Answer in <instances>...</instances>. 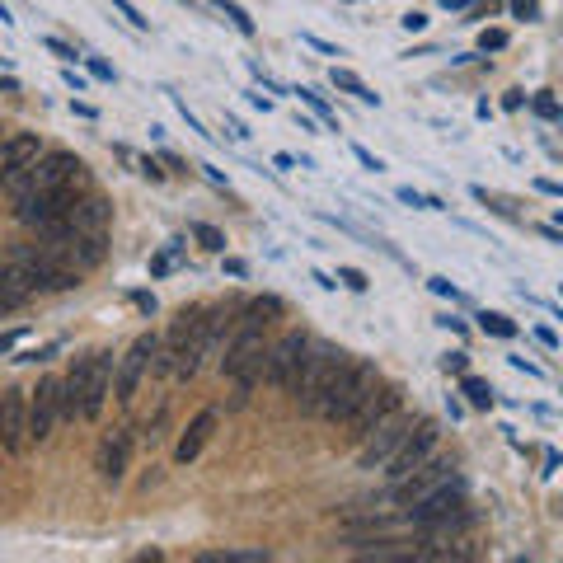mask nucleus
I'll list each match as a JSON object with an SVG mask.
<instances>
[{
	"label": "nucleus",
	"instance_id": "nucleus-1",
	"mask_svg": "<svg viewBox=\"0 0 563 563\" xmlns=\"http://www.w3.org/2000/svg\"><path fill=\"white\" fill-rule=\"evenodd\" d=\"M0 188H10V193H61V188H90V169L80 165V155L71 151H43L33 160L29 169H19L15 179H5Z\"/></svg>",
	"mask_w": 563,
	"mask_h": 563
},
{
	"label": "nucleus",
	"instance_id": "nucleus-2",
	"mask_svg": "<svg viewBox=\"0 0 563 563\" xmlns=\"http://www.w3.org/2000/svg\"><path fill=\"white\" fill-rule=\"evenodd\" d=\"M376 362H366V357H343V366L334 371V381L324 385V399L320 409H315V418H324V423H343L352 413V404L376 385Z\"/></svg>",
	"mask_w": 563,
	"mask_h": 563
},
{
	"label": "nucleus",
	"instance_id": "nucleus-3",
	"mask_svg": "<svg viewBox=\"0 0 563 563\" xmlns=\"http://www.w3.org/2000/svg\"><path fill=\"white\" fill-rule=\"evenodd\" d=\"M343 357H348V352L329 348V343H310V348H305L301 366H296V376H291V399H296V409L315 418V409H320V399H324V385L334 381V371L343 366Z\"/></svg>",
	"mask_w": 563,
	"mask_h": 563
},
{
	"label": "nucleus",
	"instance_id": "nucleus-4",
	"mask_svg": "<svg viewBox=\"0 0 563 563\" xmlns=\"http://www.w3.org/2000/svg\"><path fill=\"white\" fill-rule=\"evenodd\" d=\"M43 249L61 263V268H71V273H80V277L94 273V268L108 259L104 230H61V235H47Z\"/></svg>",
	"mask_w": 563,
	"mask_h": 563
},
{
	"label": "nucleus",
	"instance_id": "nucleus-5",
	"mask_svg": "<svg viewBox=\"0 0 563 563\" xmlns=\"http://www.w3.org/2000/svg\"><path fill=\"white\" fill-rule=\"evenodd\" d=\"M263 329H249V324H235V338L226 343V357H221V376L240 385V390H254L263 371Z\"/></svg>",
	"mask_w": 563,
	"mask_h": 563
},
{
	"label": "nucleus",
	"instance_id": "nucleus-6",
	"mask_svg": "<svg viewBox=\"0 0 563 563\" xmlns=\"http://www.w3.org/2000/svg\"><path fill=\"white\" fill-rule=\"evenodd\" d=\"M155 352H160V334H137V338H132V348L118 357V366H113V390H118V404H132V399H137L141 381L151 376Z\"/></svg>",
	"mask_w": 563,
	"mask_h": 563
},
{
	"label": "nucleus",
	"instance_id": "nucleus-7",
	"mask_svg": "<svg viewBox=\"0 0 563 563\" xmlns=\"http://www.w3.org/2000/svg\"><path fill=\"white\" fill-rule=\"evenodd\" d=\"M437 446H442V423H432V418H418V423L409 427V437L395 446V456L385 460L381 470L390 474V484H395V479H404L409 470H418V465H423V460L432 456Z\"/></svg>",
	"mask_w": 563,
	"mask_h": 563
},
{
	"label": "nucleus",
	"instance_id": "nucleus-8",
	"mask_svg": "<svg viewBox=\"0 0 563 563\" xmlns=\"http://www.w3.org/2000/svg\"><path fill=\"white\" fill-rule=\"evenodd\" d=\"M418 423V418H409V413H385L381 423L371 427V432H366L362 437V451H357V470H381L385 460L395 456V446L404 442V437H409V427Z\"/></svg>",
	"mask_w": 563,
	"mask_h": 563
},
{
	"label": "nucleus",
	"instance_id": "nucleus-9",
	"mask_svg": "<svg viewBox=\"0 0 563 563\" xmlns=\"http://www.w3.org/2000/svg\"><path fill=\"white\" fill-rule=\"evenodd\" d=\"M10 259H15L19 268L33 277V287H38V291H71V287H80V273L61 268L43 244H15V249H10Z\"/></svg>",
	"mask_w": 563,
	"mask_h": 563
},
{
	"label": "nucleus",
	"instance_id": "nucleus-10",
	"mask_svg": "<svg viewBox=\"0 0 563 563\" xmlns=\"http://www.w3.org/2000/svg\"><path fill=\"white\" fill-rule=\"evenodd\" d=\"M399 399H404V390H399V385H385L381 376H376V385H371V390H366V395L357 399V404H352L348 418H343L348 437H357V442H362V437H366V432H371L376 423H381L385 413H395V409H399Z\"/></svg>",
	"mask_w": 563,
	"mask_h": 563
},
{
	"label": "nucleus",
	"instance_id": "nucleus-11",
	"mask_svg": "<svg viewBox=\"0 0 563 563\" xmlns=\"http://www.w3.org/2000/svg\"><path fill=\"white\" fill-rule=\"evenodd\" d=\"M305 348H310V338L305 334H282L277 343H268L263 348V371H259V381H268L273 390H291V376H296V366H301Z\"/></svg>",
	"mask_w": 563,
	"mask_h": 563
},
{
	"label": "nucleus",
	"instance_id": "nucleus-12",
	"mask_svg": "<svg viewBox=\"0 0 563 563\" xmlns=\"http://www.w3.org/2000/svg\"><path fill=\"white\" fill-rule=\"evenodd\" d=\"M57 423H61V376H43L29 390V442L33 446L52 442Z\"/></svg>",
	"mask_w": 563,
	"mask_h": 563
},
{
	"label": "nucleus",
	"instance_id": "nucleus-13",
	"mask_svg": "<svg viewBox=\"0 0 563 563\" xmlns=\"http://www.w3.org/2000/svg\"><path fill=\"white\" fill-rule=\"evenodd\" d=\"M446 479H456V460H451V456H437V451H432V456H427L418 470H409L404 479H395V484H390V498L409 507V503H418L423 493L442 488Z\"/></svg>",
	"mask_w": 563,
	"mask_h": 563
},
{
	"label": "nucleus",
	"instance_id": "nucleus-14",
	"mask_svg": "<svg viewBox=\"0 0 563 563\" xmlns=\"http://www.w3.org/2000/svg\"><path fill=\"white\" fill-rule=\"evenodd\" d=\"M29 390H5L0 395V451L5 456H24L29 451Z\"/></svg>",
	"mask_w": 563,
	"mask_h": 563
},
{
	"label": "nucleus",
	"instance_id": "nucleus-15",
	"mask_svg": "<svg viewBox=\"0 0 563 563\" xmlns=\"http://www.w3.org/2000/svg\"><path fill=\"white\" fill-rule=\"evenodd\" d=\"M113 395V352H90L85 357V390H80V418L94 423Z\"/></svg>",
	"mask_w": 563,
	"mask_h": 563
},
{
	"label": "nucleus",
	"instance_id": "nucleus-16",
	"mask_svg": "<svg viewBox=\"0 0 563 563\" xmlns=\"http://www.w3.org/2000/svg\"><path fill=\"white\" fill-rule=\"evenodd\" d=\"M38 155H43L38 132H10V137H0V183L15 179L19 169H29Z\"/></svg>",
	"mask_w": 563,
	"mask_h": 563
},
{
	"label": "nucleus",
	"instance_id": "nucleus-17",
	"mask_svg": "<svg viewBox=\"0 0 563 563\" xmlns=\"http://www.w3.org/2000/svg\"><path fill=\"white\" fill-rule=\"evenodd\" d=\"M127 460H132V432L118 427V432H108L104 442H99V456H94V470L104 484H118L122 474H127Z\"/></svg>",
	"mask_w": 563,
	"mask_h": 563
},
{
	"label": "nucleus",
	"instance_id": "nucleus-18",
	"mask_svg": "<svg viewBox=\"0 0 563 563\" xmlns=\"http://www.w3.org/2000/svg\"><path fill=\"white\" fill-rule=\"evenodd\" d=\"M216 423H221V409H202L193 423L183 427V437H179V446H174V460L179 465H193V460L202 456V446L212 442V432H216Z\"/></svg>",
	"mask_w": 563,
	"mask_h": 563
},
{
	"label": "nucleus",
	"instance_id": "nucleus-19",
	"mask_svg": "<svg viewBox=\"0 0 563 563\" xmlns=\"http://www.w3.org/2000/svg\"><path fill=\"white\" fill-rule=\"evenodd\" d=\"M282 315H287L282 296H249V301L235 305V324H249V329H273Z\"/></svg>",
	"mask_w": 563,
	"mask_h": 563
},
{
	"label": "nucleus",
	"instance_id": "nucleus-20",
	"mask_svg": "<svg viewBox=\"0 0 563 563\" xmlns=\"http://www.w3.org/2000/svg\"><path fill=\"white\" fill-rule=\"evenodd\" d=\"M108 221H113V202L99 193H80L71 207V230H108Z\"/></svg>",
	"mask_w": 563,
	"mask_h": 563
},
{
	"label": "nucleus",
	"instance_id": "nucleus-21",
	"mask_svg": "<svg viewBox=\"0 0 563 563\" xmlns=\"http://www.w3.org/2000/svg\"><path fill=\"white\" fill-rule=\"evenodd\" d=\"M29 296H38V287H33V277L24 273V268H19L15 259H0V301H5L10 310H15V305H24Z\"/></svg>",
	"mask_w": 563,
	"mask_h": 563
},
{
	"label": "nucleus",
	"instance_id": "nucleus-22",
	"mask_svg": "<svg viewBox=\"0 0 563 563\" xmlns=\"http://www.w3.org/2000/svg\"><path fill=\"white\" fill-rule=\"evenodd\" d=\"M329 85H334V90H343V94H352V99H357V104H366V108H381V94L371 90L357 71H348V66H334V71H329Z\"/></svg>",
	"mask_w": 563,
	"mask_h": 563
},
{
	"label": "nucleus",
	"instance_id": "nucleus-23",
	"mask_svg": "<svg viewBox=\"0 0 563 563\" xmlns=\"http://www.w3.org/2000/svg\"><path fill=\"white\" fill-rule=\"evenodd\" d=\"M460 395L470 399V409H493V385L488 381H479V376H470V371H465V376H460Z\"/></svg>",
	"mask_w": 563,
	"mask_h": 563
},
{
	"label": "nucleus",
	"instance_id": "nucleus-24",
	"mask_svg": "<svg viewBox=\"0 0 563 563\" xmlns=\"http://www.w3.org/2000/svg\"><path fill=\"white\" fill-rule=\"evenodd\" d=\"M198 563H268V549H216L198 554Z\"/></svg>",
	"mask_w": 563,
	"mask_h": 563
},
{
	"label": "nucleus",
	"instance_id": "nucleus-25",
	"mask_svg": "<svg viewBox=\"0 0 563 563\" xmlns=\"http://www.w3.org/2000/svg\"><path fill=\"white\" fill-rule=\"evenodd\" d=\"M216 10H221V15H226L230 24L244 33V38H254V33H259V24L249 19V10H244V5H235V0H216Z\"/></svg>",
	"mask_w": 563,
	"mask_h": 563
},
{
	"label": "nucleus",
	"instance_id": "nucleus-26",
	"mask_svg": "<svg viewBox=\"0 0 563 563\" xmlns=\"http://www.w3.org/2000/svg\"><path fill=\"white\" fill-rule=\"evenodd\" d=\"M479 329L493 338H517V324L507 320V315H498V310H484V315H479Z\"/></svg>",
	"mask_w": 563,
	"mask_h": 563
},
{
	"label": "nucleus",
	"instance_id": "nucleus-27",
	"mask_svg": "<svg viewBox=\"0 0 563 563\" xmlns=\"http://www.w3.org/2000/svg\"><path fill=\"white\" fill-rule=\"evenodd\" d=\"M193 235H198V244H202V249H212V254H226V235H221V230H216V226H207V221H198V226H193Z\"/></svg>",
	"mask_w": 563,
	"mask_h": 563
},
{
	"label": "nucleus",
	"instance_id": "nucleus-28",
	"mask_svg": "<svg viewBox=\"0 0 563 563\" xmlns=\"http://www.w3.org/2000/svg\"><path fill=\"white\" fill-rule=\"evenodd\" d=\"M113 10H118V15L127 19V24H132V29H137V33H151V19L141 15V10H137V5H132V0H113Z\"/></svg>",
	"mask_w": 563,
	"mask_h": 563
},
{
	"label": "nucleus",
	"instance_id": "nucleus-29",
	"mask_svg": "<svg viewBox=\"0 0 563 563\" xmlns=\"http://www.w3.org/2000/svg\"><path fill=\"white\" fill-rule=\"evenodd\" d=\"M338 282H343L348 291H366V287H371V277H366L362 268H338Z\"/></svg>",
	"mask_w": 563,
	"mask_h": 563
},
{
	"label": "nucleus",
	"instance_id": "nucleus-30",
	"mask_svg": "<svg viewBox=\"0 0 563 563\" xmlns=\"http://www.w3.org/2000/svg\"><path fill=\"white\" fill-rule=\"evenodd\" d=\"M442 371H446V376H465V371H470V352H446Z\"/></svg>",
	"mask_w": 563,
	"mask_h": 563
},
{
	"label": "nucleus",
	"instance_id": "nucleus-31",
	"mask_svg": "<svg viewBox=\"0 0 563 563\" xmlns=\"http://www.w3.org/2000/svg\"><path fill=\"white\" fill-rule=\"evenodd\" d=\"M507 47V29H484L479 33V52H503Z\"/></svg>",
	"mask_w": 563,
	"mask_h": 563
},
{
	"label": "nucleus",
	"instance_id": "nucleus-32",
	"mask_svg": "<svg viewBox=\"0 0 563 563\" xmlns=\"http://www.w3.org/2000/svg\"><path fill=\"white\" fill-rule=\"evenodd\" d=\"M43 43H47V52H52V57H61L66 66H71V61H80V57H76V47H66L61 38H43Z\"/></svg>",
	"mask_w": 563,
	"mask_h": 563
},
{
	"label": "nucleus",
	"instance_id": "nucleus-33",
	"mask_svg": "<svg viewBox=\"0 0 563 563\" xmlns=\"http://www.w3.org/2000/svg\"><path fill=\"white\" fill-rule=\"evenodd\" d=\"M512 15L517 19H540V0H512Z\"/></svg>",
	"mask_w": 563,
	"mask_h": 563
},
{
	"label": "nucleus",
	"instance_id": "nucleus-34",
	"mask_svg": "<svg viewBox=\"0 0 563 563\" xmlns=\"http://www.w3.org/2000/svg\"><path fill=\"white\" fill-rule=\"evenodd\" d=\"M352 155H357V165H362V169H371V174H381V160H376V155H371V151H366V146H352Z\"/></svg>",
	"mask_w": 563,
	"mask_h": 563
},
{
	"label": "nucleus",
	"instance_id": "nucleus-35",
	"mask_svg": "<svg viewBox=\"0 0 563 563\" xmlns=\"http://www.w3.org/2000/svg\"><path fill=\"white\" fill-rule=\"evenodd\" d=\"M535 113H540V118H559V104H554L549 94H540V99H535Z\"/></svg>",
	"mask_w": 563,
	"mask_h": 563
},
{
	"label": "nucleus",
	"instance_id": "nucleus-36",
	"mask_svg": "<svg viewBox=\"0 0 563 563\" xmlns=\"http://www.w3.org/2000/svg\"><path fill=\"white\" fill-rule=\"evenodd\" d=\"M301 43H310V47H320L324 57H343V52H338V47H334V43H324V38H315V33H305Z\"/></svg>",
	"mask_w": 563,
	"mask_h": 563
},
{
	"label": "nucleus",
	"instance_id": "nucleus-37",
	"mask_svg": "<svg viewBox=\"0 0 563 563\" xmlns=\"http://www.w3.org/2000/svg\"><path fill=\"white\" fill-rule=\"evenodd\" d=\"M432 291H437V296H451V301H460V291L451 287V282H446V277H432Z\"/></svg>",
	"mask_w": 563,
	"mask_h": 563
},
{
	"label": "nucleus",
	"instance_id": "nucleus-38",
	"mask_svg": "<svg viewBox=\"0 0 563 563\" xmlns=\"http://www.w3.org/2000/svg\"><path fill=\"white\" fill-rule=\"evenodd\" d=\"M395 198H399V202H409V207H427V198H423V193H413V188H399Z\"/></svg>",
	"mask_w": 563,
	"mask_h": 563
},
{
	"label": "nucleus",
	"instance_id": "nucleus-39",
	"mask_svg": "<svg viewBox=\"0 0 563 563\" xmlns=\"http://www.w3.org/2000/svg\"><path fill=\"white\" fill-rule=\"evenodd\" d=\"M399 24H404L409 33H418V29H427V15H418V10H413V15H404Z\"/></svg>",
	"mask_w": 563,
	"mask_h": 563
},
{
	"label": "nucleus",
	"instance_id": "nucleus-40",
	"mask_svg": "<svg viewBox=\"0 0 563 563\" xmlns=\"http://www.w3.org/2000/svg\"><path fill=\"white\" fill-rule=\"evenodd\" d=\"M535 338H540V343H545V348H559V334H554V329H545V324H540V329H535Z\"/></svg>",
	"mask_w": 563,
	"mask_h": 563
},
{
	"label": "nucleus",
	"instance_id": "nucleus-41",
	"mask_svg": "<svg viewBox=\"0 0 563 563\" xmlns=\"http://www.w3.org/2000/svg\"><path fill=\"white\" fill-rule=\"evenodd\" d=\"M226 273L230 277H244V273H249V263H244V259H226Z\"/></svg>",
	"mask_w": 563,
	"mask_h": 563
},
{
	"label": "nucleus",
	"instance_id": "nucleus-42",
	"mask_svg": "<svg viewBox=\"0 0 563 563\" xmlns=\"http://www.w3.org/2000/svg\"><path fill=\"white\" fill-rule=\"evenodd\" d=\"M90 71H94L99 80H113V66H104V61H90Z\"/></svg>",
	"mask_w": 563,
	"mask_h": 563
},
{
	"label": "nucleus",
	"instance_id": "nucleus-43",
	"mask_svg": "<svg viewBox=\"0 0 563 563\" xmlns=\"http://www.w3.org/2000/svg\"><path fill=\"white\" fill-rule=\"evenodd\" d=\"M19 338H24V334H19V329H15V334H0V352H10V348H15V343H19Z\"/></svg>",
	"mask_w": 563,
	"mask_h": 563
},
{
	"label": "nucleus",
	"instance_id": "nucleus-44",
	"mask_svg": "<svg viewBox=\"0 0 563 563\" xmlns=\"http://www.w3.org/2000/svg\"><path fill=\"white\" fill-rule=\"evenodd\" d=\"M446 10H470V5H479V0H442Z\"/></svg>",
	"mask_w": 563,
	"mask_h": 563
},
{
	"label": "nucleus",
	"instance_id": "nucleus-45",
	"mask_svg": "<svg viewBox=\"0 0 563 563\" xmlns=\"http://www.w3.org/2000/svg\"><path fill=\"white\" fill-rule=\"evenodd\" d=\"M0 90H5V94H15V90H19V80H15V76H0Z\"/></svg>",
	"mask_w": 563,
	"mask_h": 563
},
{
	"label": "nucleus",
	"instance_id": "nucleus-46",
	"mask_svg": "<svg viewBox=\"0 0 563 563\" xmlns=\"http://www.w3.org/2000/svg\"><path fill=\"white\" fill-rule=\"evenodd\" d=\"M0 24H15V19H10V10H5V5H0Z\"/></svg>",
	"mask_w": 563,
	"mask_h": 563
},
{
	"label": "nucleus",
	"instance_id": "nucleus-47",
	"mask_svg": "<svg viewBox=\"0 0 563 563\" xmlns=\"http://www.w3.org/2000/svg\"><path fill=\"white\" fill-rule=\"evenodd\" d=\"M0 310H10V305H5V301H0Z\"/></svg>",
	"mask_w": 563,
	"mask_h": 563
}]
</instances>
